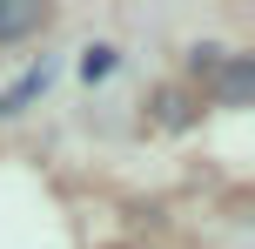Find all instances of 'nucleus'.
I'll list each match as a JSON object with an SVG mask.
<instances>
[{"mask_svg":"<svg viewBox=\"0 0 255 249\" xmlns=\"http://www.w3.org/2000/svg\"><path fill=\"white\" fill-rule=\"evenodd\" d=\"M40 20H47V7H40V0H0V40H20V34H34Z\"/></svg>","mask_w":255,"mask_h":249,"instance_id":"obj_1","label":"nucleus"},{"mask_svg":"<svg viewBox=\"0 0 255 249\" xmlns=\"http://www.w3.org/2000/svg\"><path fill=\"white\" fill-rule=\"evenodd\" d=\"M47 81H54V67H47V61H34L20 81H13V94H0V115H20L27 101H40V94H47Z\"/></svg>","mask_w":255,"mask_h":249,"instance_id":"obj_2","label":"nucleus"},{"mask_svg":"<svg viewBox=\"0 0 255 249\" xmlns=\"http://www.w3.org/2000/svg\"><path fill=\"white\" fill-rule=\"evenodd\" d=\"M222 61H229V54H222V47H215V40H202V47H195V54H188V67H195V74H215V67H222Z\"/></svg>","mask_w":255,"mask_h":249,"instance_id":"obj_5","label":"nucleus"},{"mask_svg":"<svg viewBox=\"0 0 255 249\" xmlns=\"http://www.w3.org/2000/svg\"><path fill=\"white\" fill-rule=\"evenodd\" d=\"M255 88V61L249 54H235V61H222V108H242Z\"/></svg>","mask_w":255,"mask_h":249,"instance_id":"obj_3","label":"nucleus"},{"mask_svg":"<svg viewBox=\"0 0 255 249\" xmlns=\"http://www.w3.org/2000/svg\"><path fill=\"white\" fill-rule=\"evenodd\" d=\"M108 74H115V47H108V40H94V47H81V81L94 88V81H108Z\"/></svg>","mask_w":255,"mask_h":249,"instance_id":"obj_4","label":"nucleus"}]
</instances>
